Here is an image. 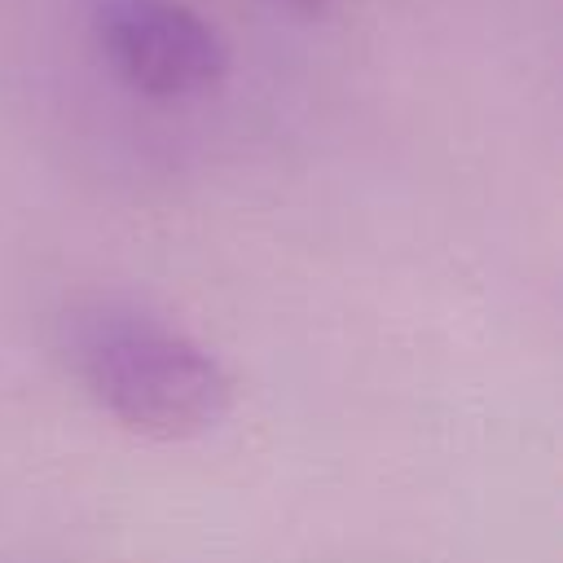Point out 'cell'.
<instances>
[{
  "label": "cell",
  "instance_id": "3957f363",
  "mask_svg": "<svg viewBox=\"0 0 563 563\" xmlns=\"http://www.w3.org/2000/svg\"><path fill=\"white\" fill-rule=\"evenodd\" d=\"M264 4L286 18H299V22H321V18H334L347 0H264Z\"/></svg>",
  "mask_w": 563,
  "mask_h": 563
},
{
  "label": "cell",
  "instance_id": "6da1fadb",
  "mask_svg": "<svg viewBox=\"0 0 563 563\" xmlns=\"http://www.w3.org/2000/svg\"><path fill=\"white\" fill-rule=\"evenodd\" d=\"M79 378L128 431L194 440L233 405V378L189 334L154 317H101L79 339Z\"/></svg>",
  "mask_w": 563,
  "mask_h": 563
},
{
  "label": "cell",
  "instance_id": "7a4b0ae2",
  "mask_svg": "<svg viewBox=\"0 0 563 563\" xmlns=\"http://www.w3.org/2000/svg\"><path fill=\"white\" fill-rule=\"evenodd\" d=\"M92 40L106 66L150 101H194L229 75L224 35L185 0H97Z\"/></svg>",
  "mask_w": 563,
  "mask_h": 563
}]
</instances>
